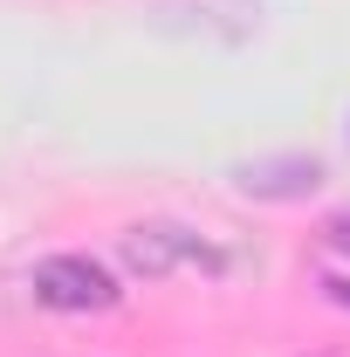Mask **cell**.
<instances>
[{"label":"cell","mask_w":350,"mask_h":357,"mask_svg":"<svg viewBox=\"0 0 350 357\" xmlns=\"http://www.w3.org/2000/svg\"><path fill=\"white\" fill-rule=\"evenodd\" d=\"M35 303L42 310H62V316H89V310H117V275L103 261H89V255H48L35 261Z\"/></svg>","instance_id":"6da1fadb"},{"label":"cell","mask_w":350,"mask_h":357,"mask_svg":"<svg viewBox=\"0 0 350 357\" xmlns=\"http://www.w3.org/2000/svg\"><path fill=\"white\" fill-rule=\"evenodd\" d=\"M124 268L144 275V282H158V275H172V268H227L220 248H206L199 234H185L172 220H144L124 234Z\"/></svg>","instance_id":"7a4b0ae2"},{"label":"cell","mask_w":350,"mask_h":357,"mask_svg":"<svg viewBox=\"0 0 350 357\" xmlns=\"http://www.w3.org/2000/svg\"><path fill=\"white\" fill-rule=\"evenodd\" d=\"M316 158H282V165H248L241 172V192H261V199H296L316 185Z\"/></svg>","instance_id":"3957f363"},{"label":"cell","mask_w":350,"mask_h":357,"mask_svg":"<svg viewBox=\"0 0 350 357\" xmlns=\"http://www.w3.org/2000/svg\"><path fill=\"white\" fill-rule=\"evenodd\" d=\"M323 234H330V248H337V255H350V206H344V213H330Z\"/></svg>","instance_id":"277c9868"},{"label":"cell","mask_w":350,"mask_h":357,"mask_svg":"<svg viewBox=\"0 0 350 357\" xmlns=\"http://www.w3.org/2000/svg\"><path fill=\"white\" fill-rule=\"evenodd\" d=\"M323 289H330V303H344V310H350V282H344V275H330Z\"/></svg>","instance_id":"5b68a950"}]
</instances>
